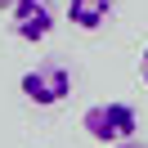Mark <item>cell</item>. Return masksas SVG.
I'll return each mask as SVG.
<instances>
[{
	"label": "cell",
	"instance_id": "cell-1",
	"mask_svg": "<svg viewBox=\"0 0 148 148\" xmlns=\"http://www.w3.org/2000/svg\"><path fill=\"white\" fill-rule=\"evenodd\" d=\"M81 130L94 139V144L112 148V144H121V139H135L139 117H135V108H130V103H117V99H112V103H94V108H85Z\"/></svg>",
	"mask_w": 148,
	"mask_h": 148
},
{
	"label": "cell",
	"instance_id": "cell-2",
	"mask_svg": "<svg viewBox=\"0 0 148 148\" xmlns=\"http://www.w3.org/2000/svg\"><path fill=\"white\" fill-rule=\"evenodd\" d=\"M18 90H23V99L36 103V108H54V103H63L67 94H72V67L54 63V58H49V63H36V67L23 72Z\"/></svg>",
	"mask_w": 148,
	"mask_h": 148
},
{
	"label": "cell",
	"instance_id": "cell-3",
	"mask_svg": "<svg viewBox=\"0 0 148 148\" xmlns=\"http://www.w3.org/2000/svg\"><path fill=\"white\" fill-rule=\"evenodd\" d=\"M9 18H14L9 23L14 36L27 40V45H36V40H45L49 32H54V5H49V0H18Z\"/></svg>",
	"mask_w": 148,
	"mask_h": 148
},
{
	"label": "cell",
	"instance_id": "cell-4",
	"mask_svg": "<svg viewBox=\"0 0 148 148\" xmlns=\"http://www.w3.org/2000/svg\"><path fill=\"white\" fill-rule=\"evenodd\" d=\"M112 14H117V0H67V18H72V27H81V32L108 27Z\"/></svg>",
	"mask_w": 148,
	"mask_h": 148
},
{
	"label": "cell",
	"instance_id": "cell-5",
	"mask_svg": "<svg viewBox=\"0 0 148 148\" xmlns=\"http://www.w3.org/2000/svg\"><path fill=\"white\" fill-rule=\"evenodd\" d=\"M139 81H144V85H148V45H144V49H139Z\"/></svg>",
	"mask_w": 148,
	"mask_h": 148
},
{
	"label": "cell",
	"instance_id": "cell-6",
	"mask_svg": "<svg viewBox=\"0 0 148 148\" xmlns=\"http://www.w3.org/2000/svg\"><path fill=\"white\" fill-rule=\"evenodd\" d=\"M112 148H148V144H144V139L135 135V139H121V144H112Z\"/></svg>",
	"mask_w": 148,
	"mask_h": 148
},
{
	"label": "cell",
	"instance_id": "cell-7",
	"mask_svg": "<svg viewBox=\"0 0 148 148\" xmlns=\"http://www.w3.org/2000/svg\"><path fill=\"white\" fill-rule=\"evenodd\" d=\"M14 5H18V0H0V14H14Z\"/></svg>",
	"mask_w": 148,
	"mask_h": 148
}]
</instances>
